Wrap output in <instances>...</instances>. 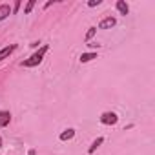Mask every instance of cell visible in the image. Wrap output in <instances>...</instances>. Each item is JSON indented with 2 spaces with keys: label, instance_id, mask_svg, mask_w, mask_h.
Listing matches in <instances>:
<instances>
[{
  "label": "cell",
  "instance_id": "obj_1",
  "mask_svg": "<svg viewBox=\"0 0 155 155\" xmlns=\"http://www.w3.org/2000/svg\"><path fill=\"white\" fill-rule=\"evenodd\" d=\"M48 49H49L48 46H42L37 53H33L28 60H24V62H22V66H24V68H35V66H38V64L44 60V55L48 53Z\"/></svg>",
  "mask_w": 155,
  "mask_h": 155
},
{
  "label": "cell",
  "instance_id": "obj_8",
  "mask_svg": "<svg viewBox=\"0 0 155 155\" xmlns=\"http://www.w3.org/2000/svg\"><path fill=\"white\" fill-rule=\"evenodd\" d=\"M73 137H75V130H71V128H68L66 131L60 133V140H69V139H73Z\"/></svg>",
  "mask_w": 155,
  "mask_h": 155
},
{
  "label": "cell",
  "instance_id": "obj_2",
  "mask_svg": "<svg viewBox=\"0 0 155 155\" xmlns=\"http://www.w3.org/2000/svg\"><path fill=\"white\" fill-rule=\"evenodd\" d=\"M117 120H119V117L113 111H106V113L101 115V122L106 124V126H113V124H117Z\"/></svg>",
  "mask_w": 155,
  "mask_h": 155
},
{
  "label": "cell",
  "instance_id": "obj_14",
  "mask_svg": "<svg viewBox=\"0 0 155 155\" xmlns=\"http://www.w3.org/2000/svg\"><path fill=\"white\" fill-rule=\"evenodd\" d=\"M18 8H20V2H15V9H13V11L17 13V11H18Z\"/></svg>",
  "mask_w": 155,
  "mask_h": 155
},
{
  "label": "cell",
  "instance_id": "obj_11",
  "mask_svg": "<svg viewBox=\"0 0 155 155\" xmlns=\"http://www.w3.org/2000/svg\"><path fill=\"white\" fill-rule=\"evenodd\" d=\"M33 8H35V0H29V2L26 4V9H24V13H26V15H29Z\"/></svg>",
  "mask_w": 155,
  "mask_h": 155
},
{
  "label": "cell",
  "instance_id": "obj_9",
  "mask_svg": "<svg viewBox=\"0 0 155 155\" xmlns=\"http://www.w3.org/2000/svg\"><path fill=\"white\" fill-rule=\"evenodd\" d=\"M93 58H97V53H82L81 55V62H90Z\"/></svg>",
  "mask_w": 155,
  "mask_h": 155
},
{
  "label": "cell",
  "instance_id": "obj_7",
  "mask_svg": "<svg viewBox=\"0 0 155 155\" xmlns=\"http://www.w3.org/2000/svg\"><path fill=\"white\" fill-rule=\"evenodd\" d=\"M117 9H119L120 15H128V11H130V8H128V4L124 0H117Z\"/></svg>",
  "mask_w": 155,
  "mask_h": 155
},
{
  "label": "cell",
  "instance_id": "obj_12",
  "mask_svg": "<svg viewBox=\"0 0 155 155\" xmlns=\"http://www.w3.org/2000/svg\"><path fill=\"white\" fill-rule=\"evenodd\" d=\"M95 31H97V28H90V31L86 33V40H90V38L95 35Z\"/></svg>",
  "mask_w": 155,
  "mask_h": 155
},
{
  "label": "cell",
  "instance_id": "obj_3",
  "mask_svg": "<svg viewBox=\"0 0 155 155\" xmlns=\"http://www.w3.org/2000/svg\"><path fill=\"white\" fill-rule=\"evenodd\" d=\"M115 24H117V20H115L113 17H106V18L99 24V29H111Z\"/></svg>",
  "mask_w": 155,
  "mask_h": 155
},
{
  "label": "cell",
  "instance_id": "obj_5",
  "mask_svg": "<svg viewBox=\"0 0 155 155\" xmlns=\"http://www.w3.org/2000/svg\"><path fill=\"white\" fill-rule=\"evenodd\" d=\"M9 120H11V113L2 110V111H0V126H8Z\"/></svg>",
  "mask_w": 155,
  "mask_h": 155
},
{
  "label": "cell",
  "instance_id": "obj_6",
  "mask_svg": "<svg viewBox=\"0 0 155 155\" xmlns=\"http://www.w3.org/2000/svg\"><path fill=\"white\" fill-rule=\"evenodd\" d=\"M9 15H11V8H9L8 4H2V6H0V20L8 18Z\"/></svg>",
  "mask_w": 155,
  "mask_h": 155
},
{
  "label": "cell",
  "instance_id": "obj_4",
  "mask_svg": "<svg viewBox=\"0 0 155 155\" xmlns=\"http://www.w3.org/2000/svg\"><path fill=\"white\" fill-rule=\"evenodd\" d=\"M15 49H17V44H11V46H6L4 49H0V62H2L4 58H8Z\"/></svg>",
  "mask_w": 155,
  "mask_h": 155
},
{
  "label": "cell",
  "instance_id": "obj_15",
  "mask_svg": "<svg viewBox=\"0 0 155 155\" xmlns=\"http://www.w3.org/2000/svg\"><path fill=\"white\" fill-rule=\"evenodd\" d=\"M0 148H2V137H0Z\"/></svg>",
  "mask_w": 155,
  "mask_h": 155
},
{
  "label": "cell",
  "instance_id": "obj_10",
  "mask_svg": "<svg viewBox=\"0 0 155 155\" xmlns=\"http://www.w3.org/2000/svg\"><path fill=\"white\" fill-rule=\"evenodd\" d=\"M102 142H104V139H102V137H99L97 140H93V144L90 146V150H88V153H93V151H95V150H97V148H99V146L102 144Z\"/></svg>",
  "mask_w": 155,
  "mask_h": 155
},
{
  "label": "cell",
  "instance_id": "obj_13",
  "mask_svg": "<svg viewBox=\"0 0 155 155\" xmlns=\"http://www.w3.org/2000/svg\"><path fill=\"white\" fill-rule=\"evenodd\" d=\"M99 4H101V0H90V2H88L90 8H95V6H99Z\"/></svg>",
  "mask_w": 155,
  "mask_h": 155
}]
</instances>
